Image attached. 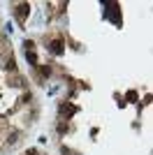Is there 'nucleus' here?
I'll return each mask as SVG.
<instances>
[{
  "label": "nucleus",
  "instance_id": "2",
  "mask_svg": "<svg viewBox=\"0 0 153 155\" xmlns=\"http://www.w3.org/2000/svg\"><path fill=\"white\" fill-rule=\"evenodd\" d=\"M51 51H54L56 56H60V53H63V42H60V39H54V42H51Z\"/></svg>",
  "mask_w": 153,
  "mask_h": 155
},
{
  "label": "nucleus",
  "instance_id": "1",
  "mask_svg": "<svg viewBox=\"0 0 153 155\" xmlns=\"http://www.w3.org/2000/svg\"><path fill=\"white\" fill-rule=\"evenodd\" d=\"M28 14H30V5H28V2H21V5H16V19H19V21H26Z\"/></svg>",
  "mask_w": 153,
  "mask_h": 155
},
{
  "label": "nucleus",
  "instance_id": "3",
  "mask_svg": "<svg viewBox=\"0 0 153 155\" xmlns=\"http://www.w3.org/2000/svg\"><path fill=\"white\" fill-rule=\"evenodd\" d=\"M26 58H28V63H30V65H37V56H35L33 51H28V53H26Z\"/></svg>",
  "mask_w": 153,
  "mask_h": 155
}]
</instances>
